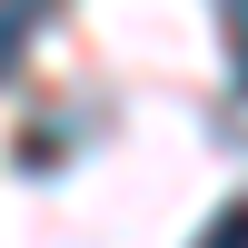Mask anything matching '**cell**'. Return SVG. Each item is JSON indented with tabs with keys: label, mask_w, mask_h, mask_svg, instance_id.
<instances>
[{
	"label": "cell",
	"mask_w": 248,
	"mask_h": 248,
	"mask_svg": "<svg viewBox=\"0 0 248 248\" xmlns=\"http://www.w3.org/2000/svg\"><path fill=\"white\" fill-rule=\"evenodd\" d=\"M199 248H248V199H229V209L209 218V238H199Z\"/></svg>",
	"instance_id": "6da1fadb"
},
{
	"label": "cell",
	"mask_w": 248,
	"mask_h": 248,
	"mask_svg": "<svg viewBox=\"0 0 248 248\" xmlns=\"http://www.w3.org/2000/svg\"><path fill=\"white\" fill-rule=\"evenodd\" d=\"M20 30H30V10H10V0H0V79L20 70Z\"/></svg>",
	"instance_id": "7a4b0ae2"
},
{
	"label": "cell",
	"mask_w": 248,
	"mask_h": 248,
	"mask_svg": "<svg viewBox=\"0 0 248 248\" xmlns=\"http://www.w3.org/2000/svg\"><path fill=\"white\" fill-rule=\"evenodd\" d=\"M238 90H248V0H238Z\"/></svg>",
	"instance_id": "3957f363"
}]
</instances>
